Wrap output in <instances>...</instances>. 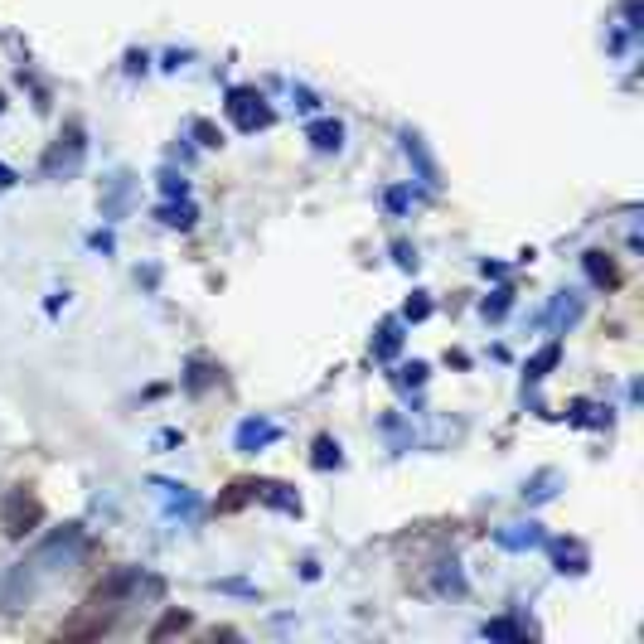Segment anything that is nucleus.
<instances>
[{
  "label": "nucleus",
  "instance_id": "f257e3e1",
  "mask_svg": "<svg viewBox=\"0 0 644 644\" xmlns=\"http://www.w3.org/2000/svg\"><path fill=\"white\" fill-rule=\"evenodd\" d=\"M39 519V504L34 499H24V495H15V499H10V514H5V528H10V533H30V524Z\"/></svg>",
  "mask_w": 644,
  "mask_h": 644
},
{
  "label": "nucleus",
  "instance_id": "f03ea898",
  "mask_svg": "<svg viewBox=\"0 0 644 644\" xmlns=\"http://www.w3.org/2000/svg\"><path fill=\"white\" fill-rule=\"evenodd\" d=\"M252 102H257V97H252V92H233V111H237V121H243V126H257L262 117H267V111H252Z\"/></svg>",
  "mask_w": 644,
  "mask_h": 644
},
{
  "label": "nucleus",
  "instance_id": "7ed1b4c3",
  "mask_svg": "<svg viewBox=\"0 0 644 644\" xmlns=\"http://www.w3.org/2000/svg\"><path fill=\"white\" fill-rule=\"evenodd\" d=\"M311 136H315V146H320V150H330V146H340V126H315V131H311Z\"/></svg>",
  "mask_w": 644,
  "mask_h": 644
}]
</instances>
